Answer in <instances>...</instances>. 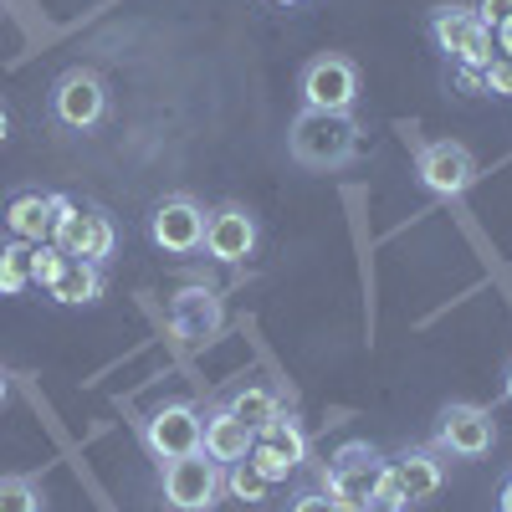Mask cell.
Segmentation results:
<instances>
[{
    "mask_svg": "<svg viewBox=\"0 0 512 512\" xmlns=\"http://www.w3.org/2000/svg\"><path fill=\"white\" fill-rule=\"evenodd\" d=\"M221 318H226V308L210 287H185L175 303H169V333H175L180 344H205V338H216Z\"/></svg>",
    "mask_w": 512,
    "mask_h": 512,
    "instance_id": "4fadbf2b",
    "label": "cell"
},
{
    "mask_svg": "<svg viewBox=\"0 0 512 512\" xmlns=\"http://www.w3.org/2000/svg\"><path fill=\"white\" fill-rule=\"evenodd\" d=\"M287 149L303 169H344L359 149V123L354 113H318V108H303L292 118V134H287Z\"/></svg>",
    "mask_w": 512,
    "mask_h": 512,
    "instance_id": "6da1fadb",
    "label": "cell"
},
{
    "mask_svg": "<svg viewBox=\"0 0 512 512\" xmlns=\"http://www.w3.org/2000/svg\"><path fill=\"white\" fill-rule=\"evenodd\" d=\"M492 36H497V52H502V57H512V21H507V26H497Z\"/></svg>",
    "mask_w": 512,
    "mask_h": 512,
    "instance_id": "83f0119b",
    "label": "cell"
},
{
    "mask_svg": "<svg viewBox=\"0 0 512 512\" xmlns=\"http://www.w3.org/2000/svg\"><path fill=\"white\" fill-rule=\"evenodd\" d=\"M482 93L512 98V57H492V62L482 67Z\"/></svg>",
    "mask_w": 512,
    "mask_h": 512,
    "instance_id": "d4e9b609",
    "label": "cell"
},
{
    "mask_svg": "<svg viewBox=\"0 0 512 512\" xmlns=\"http://www.w3.org/2000/svg\"><path fill=\"white\" fill-rule=\"evenodd\" d=\"M0 512H41V487L31 477H0Z\"/></svg>",
    "mask_w": 512,
    "mask_h": 512,
    "instance_id": "603a6c76",
    "label": "cell"
},
{
    "mask_svg": "<svg viewBox=\"0 0 512 512\" xmlns=\"http://www.w3.org/2000/svg\"><path fill=\"white\" fill-rule=\"evenodd\" d=\"M364 512H405V507H395V502H369Z\"/></svg>",
    "mask_w": 512,
    "mask_h": 512,
    "instance_id": "f546056e",
    "label": "cell"
},
{
    "mask_svg": "<svg viewBox=\"0 0 512 512\" xmlns=\"http://www.w3.org/2000/svg\"><path fill=\"white\" fill-rule=\"evenodd\" d=\"M384 472H390V461H384L369 441H349V446H338L333 461H328V472H323V492L328 502H344V507H369Z\"/></svg>",
    "mask_w": 512,
    "mask_h": 512,
    "instance_id": "7a4b0ae2",
    "label": "cell"
},
{
    "mask_svg": "<svg viewBox=\"0 0 512 512\" xmlns=\"http://www.w3.org/2000/svg\"><path fill=\"white\" fill-rule=\"evenodd\" d=\"M52 226H57V195H41V190L11 195V205H6V231H11V241L41 246V241H52Z\"/></svg>",
    "mask_w": 512,
    "mask_h": 512,
    "instance_id": "9a60e30c",
    "label": "cell"
},
{
    "mask_svg": "<svg viewBox=\"0 0 512 512\" xmlns=\"http://www.w3.org/2000/svg\"><path fill=\"white\" fill-rule=\"evenodd\" d=\"M502 395L512 400V364H507V374H502Z\"/></svg>",
    "mask_w": 512,
    "mask_h": 512,
    "instance_id": "1f68e13d",
    "label": "cell"
},
{
    "mask_svg": "<svg viewBox=\"0 0 512 512\" xmlns=\"http://www.w3.org/2000/svg\"><path fill=\"white\" fill-rule=\"evenodd\" d=\"M6 390H11V384H6V369H0V405H6Z\"/></svg>",
    "mask_w": 512,
    "mask_h": 512,
    "instance_id": "d6a6232c",
    "label": "cell"
},
{
    "mask_svg": "<svg viewBox=\"0 0 512 512\" xmlns=\"http://www.w3.org/2000/svg\"><path fill=\"white\" fill-rule=\"evenodd\" d=\"M431 41H436V52L456 62V72H482L492 62V31L482 26L472 6H441L431 16Z\"/></svg>",
    "mask_w": 512,
    "mask_h": 512,
    "instance_id": "277c9868",
    "label": "cell"
},
{
    "mask_svg": "<svg viewBox=\"0 0 512 512\" xmlns=\"http://www.w3.org/2000/svg\"><path fill=\"white\" fill-rule=\"evenodd\" d=\"M6 139H11V113L0 108V144H6Z\"/></svg>",
    "mask_w": 512,
    "mask_h": 512,
    "instance_id": "f1b7e54d",
    "label": "cell"
},
{
    "mask_svg": "<svg viewBox=\"0 0 512 512\" xmlns=\"http://www.w3.org/2000/svg\"><path fill=\"white\" fill-rule=\"evenodd\" d=\"M226 492H231L236 502H267L272 482L256 472L251 461H231V466H226Z\"/></svg>",
    "mask_w": 512,
    "mask_h": 512,
    "instance_id": "44dd1931",
    "label": "cell"
},
{
    "mask_svg": "<svg viewBox=\"0 0 512 512\" xmlns=\"http://www.w3.org/2000/svg\"><path fill=\"white\" fill-rule=\"evenodd\" d=\"M108 108V88H103V77L88 72V67H72L57 77V88H52V113L57 123L67 128H93Z\"/></svg>",
    "mask_w": 512,
    "mask_h": 512,
    "instance_id": "8fae6325",
    "label": "cell"
},
{
    "mask_svg": "<svg viewBox=\"0 0 512 512\" xmlns=\"http://www.w3.org/2000/svg\"><path fill=\"white\" fill-rule=\"evenodd\" d=\"M415 175L420 185L441 195V200H456L477 185V154L456 144V139H436V144H420L415 149Z\"/></svg>",
    "mask_w": 512,
    "mask_h": 512,
    "instance_id": "5b68a950",
    "label": "cell"
},
{
    "mask_svg": "<svg viewBox=\"0 0 512 512\" xmlns=\"http://www.w3.org/2000/svg\"><path fill=\"white\" fill-rule=\"evenodd\" d=\"M31 282V241H6L0 246V297H21Z\"/></svg>",
    "mask_w": 512,
    "mask_h": 512,
    "instance_id": "ffe728a7",
    "label": "cell"
},
{
    "mask_svg": "<svg viewBox=\"0 0 512 512\" xmlns=\"http://www.w3.org/2000/svg\"><path fill=\"white\" fill-rule=\"evenodd\" d=\"M251 441H256V431H251L246 420H236L226 405H216V410L200 415V451H205L210 461H221V466L246 461V456H251Z\"/></svg>",
    "mask_w": 512,
    "mask_h": 512,
    "instance_id": "5bb4252c",
    "label": "cell"
},
{
    "mask_svg": "<svg viewBox=\"0 0 512 512\" xmlns=\"http://www.w3.org/2000/svg\"><path fill=\"white\" fill-rule=\"evenodd\" d=\"M256 241H262V226H256V216L246 205H221L205 216V241L200 251L210 256V262H246V256L256 251Z\"/></svg>",
    "mask_w": 512,
    "mask_h": 512,
    "instance_id": "30bf717a",
    "label": "cell"
},
{
    "mask_svg": "<svg viewBox=\"0 0 512 512\" xmlns=\"http://www.w3.org/2000/svg\"><path fill=\"white\" fill-rule=\"evenodd\" d=\"M502 512H512V477H507V487H502Z\"/></svg>",
    "mask_w": 512,
    "mask_h": 512,
    "instance_id": "4dcf8cb0",
    "label": "cell"
},
{
    "mask_svg": "<svg viewBox=\"0 0 512 512\" xmlns=\"http://www.w3.org/2000/svg\"><path fill=\"white\" fill-rule=\"evenodd\" d=\"M333 512H364V507H344V502H333Z\"/></svg>",
    "mask_w": 512,
    "mask_h": 512,
    "instance_id": "836d02e7",
    "label": "cell"
},
{
    "mask_svg": "<svg viewBox=\"0 0 512 512\" xmlns=\"http://www.w3.org/2000/svg\"><path fill=\"white\" fill-rule=\"evenodd\" d=\"M277 6H303V0H277Z\"/></svg>",
    "mask_w": 512,
    "mask_h": 512,
    "instance_id": "e575fe53",
    "label": "cell"
},
{
    "mask_svg": "<svg viewBox=\"0 0 512 512\" xmlns=\"http://www.w3.org/2000/svg\"><path fill=\"white\" fill-rule=\"evenodd\" d=\"M205 216H210V210H200L190 195H164V200L149 210V236H154V246L169 251V256H190V251H200V241H205Z\"/></svg>",
    "mask_w": 512,
    "mask_h": 512,
    "instance_id": "ba28073f",
    "label": "cell"
},
{
    "mask_svg": "<svg viewBox=\"0 0 512 512\" xmlns=\"http://www.w3.org/2000/svg\"><path fill=\"white\" fill-rule=\"evenodd\" d=\"M472 11L482 16V26H487V31H497V26H507V21H512V0H477Z\"/></svg>",
    "mask_w": 512,
    "mask_h": 512,
    "instance_id": "484cf974",
    "label": "cell"
},
{
    "mask_svg": "<svg viewBox=\"0 0 512 512\" xmlns=\"http://www.w3.org/2000/svg\"><path fill=\"white\" fill-rule=\"evenodd\" d=\"M88 221H93V205L82 210L77 200L57 195V226H52V246H62L67 256H82V241H88Z\"/></svg>",
    "mask_w": 512,
    "mask_h": 512,
    "instance_id": "ac0fdd59",
    "label": "cell"
},
{
    "mask_svg": "<svg viewBox=\"0 0 512 512\" xmlns=\"http://www.w3.org/2000/svg\"><path fill=\"white\" fill-rule=\"evenodd\" d=\"M159 466H164V502L175 512H205V507H216V497L226 492V466L210 461L205 451L159 461Z\"/></svg>",
    "mask_w": 512,
    "mask_h": 512,
    "instance_id": "3957f363",
    "label": "cell"
},
{
    "mask_svg": "<svg viewBox=\"0 0 512 512\" xmlns=\"http://www.w3.org/2000/svg\"><path fill=\"white\" fill-rule=\"evenodd\" d=\"M390 472H395L400 502L415 507V502H431V497L446 487V456H441L436 446H405V451L390 461Z\"/></svg>",
    "mask_w": 512,
    "mask_h": 512,
    "instance_id": "7c38bea8",
    "label": "cell"
},
{
    "mask_svg": "<svg viewBox=\"0 0 512 512\" xmlns=\"http://www.w3.org/2000/svg\"><path fill=\"white\" fill-rule=\"evenodd\" d=\"M52 303L62 308H88L103 297V267L98 262H82V256H67V267L57 272V282L47 287Z\"/></svg>",
    "mask_w": 512,
    "mask_h": 512,
    "instance_id": "e0dca14e",
    "label": "cell"
},
{
    "mask_svg": "<svg viewBox=\"0 0 512 512\" xmlns=\"http://www.w3.org/2000/svg\"><path fill=\"white\" fill-rule=\"evenodd\" d=\"M251 451H262V456H277V466L292 477L297 466L308 461V431L297 425V415H287V410H277L262 431H256V441H251Z\"/></svg>",
    "mask_w": 512,
    "mask_h": 512,
    "instance_id": "2e32d148",
    "label": "cell"
},
{
    "mask_svg": "<svg viewBox=\"0 0 512 512\" xmlns=\"http://www.w3.org/2000/svg\"><path fill=\"white\" fill-rule=\"evenodd\" d=\"M62 267H67V251H62V246H52V241L31 246V282H36V287H52Z\"/></svg>",
    "mask_w": 512,
    "mask_h": 512,
    "instance_id": "cb8c5ba5",
    "label": "cell"
},
{
    "mask_svg": "<svg viewBox=\"0 0 512 512\" xmlns=\"http://www.w3.org/2000/svg\"><path fill=\"white\" fill-rule=\"evenodd\" d=\"M492 441H497L492 410L466 405V400H456V405H446V410H441V425H436V451H441V456L477 461V456H487V451H492Z\"/></svg>",
    "mask_w": 512,
    "mask_h": 512,
    "instance_id": "52a82bcc",
    "label": "cell"
},
{
    "mask_svg": "<svg viewBox=\"0 0 512 512\" xmlns=\"http://www.w3.org/2000/svg\"><path fill=\"white\" fill-rule=\"evenodd\" d=\"M144 446L159 461H175V456L200 451V410L190 400H169V405L149 410L144 415Z\"/></svg>",
    "mask_w": 512,
    "mask_h": 512,
    "instance_id": "9c48e42d",
    "label": "cell"
},
{
    "mask_svg": "<svg viewBox=\"0 0 512 512\" xmlns=\"http://www.w3.org/2000/svg\"><path fill=\"white\" fill-rule=\"evenodd\" d=\"M287 512H333V502H328V492H303V497H292Z\"/></svg>",
    "mask_w": 512,
    "mask_h": 512,
    "instance_id": "4316f807",
    "label": "cell"
},
{
    "mask_svg": "<svg viewBox=\"0 0 512 512\" xmlns=\"http://www.w3.org/2000/svg\"><path fill=\"white\" fill-rule=\"evenodd\" d=\"M359 103V67L349 57H318L303 67V108H318V113H354Z\"/></svg>",
    "mask_w": 512,
    "mask_h": 512,
    "instance_id": "8992f818",
    "label": "cell"
},
{
    "mask_svg": "<svg viewBox=\"0 0 512 512\" xmlns=\"http://www.w3.org/2000/svg\"><path fill=\"white\" fill-rule=\"evenodd\" d=\"M113 241H118V231H113V216L108 210H98L93 205V221H88V241H82V262H108L113 256Z\"/></svg>",
    "mask_w": 512,
    "mask_h": 512,
    "instance_id": "7402d4cb",
    "label": "cell"
},
{
    "mask_svg": "<svg viewBox=\"0 0 512 512\" xmlns=\"http://www.w3.org/2000/svg\"><path fill=\"white\" fill-rule=\"evenodd\" d=\"M226 410L236 415V420H246L251 425V431H262V425L282 410V400L267 390V384H246V390H236L231 400H226Z\"/></svg>",
    "mask_w": 512,
    "mask_h": 512,
    "instance_id": "d6986e66",
    "label": "cell"
}]
</instances>
